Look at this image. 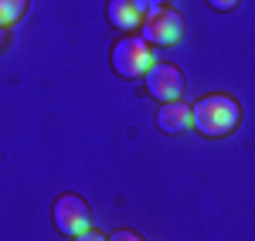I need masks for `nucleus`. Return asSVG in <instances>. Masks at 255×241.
Listing matches in <instances>:
<instances>
[{"instance_id": "obj_1", "label": "nucleus", "mask_w": 255, "mask_h": 241, "mask_svg": "<svg viewBox=\"0 0 255 241\" xmlns=\"http://www.w3.org/2000/svg\"><path fill=\"white\" fill-rule=\"evenodd\" d=\"M238 122H242V105H238L235 95L211 92V95H201L191 105V129H197L208 140L232 136L238 129Z\"/></svg>"}, {"instance_id": "obj_2", "label": "nucleus", "mask_w": 255, "mask_h": 241, "mask_svg": "<svg viewBox=\"0 0 255 241\" xmlns=\"http://www.w3.org/2000/svg\"><path fill=\"white\" fill-rule=\"evenodd\" d=\"M109 65L119 79H143L153 65V51L143 38H119L109 51Z\"/></svg>"}, {"instance_id": "obj_3", "label": "nucleus", "mask_w": 255, "mask_h": 241, "mask_svg": "<svg viewBox=\"0 0 255 241\" xmlns=\"http://www.w3.org/2000/svg\"><path fill=\"white\" fill-rule=\"evenodd\" d=\"M143 41L146 44H160V48H167V44H177V41L184 38V14L177 10V7H153V10H146V17H143Z\"/></svg>"}, {"instance_id": "obj_4", "label": "nucleus", "mask_w": 255, "mask_h": 241, "mask_svg": "<svg viewBox=\"0 0 255 241\" xmlns=\"http://www.w3.org/2000/svg\"><path fill=\"white\" fill-rule=\"evenodd\" d=\"M51 224H55L58 235L75 238L79 231L92 228V211H89V204L82 201L79 194H61L58 201L51 204Z\"/></svg>"}, {"instance_id": "obj_5", "label": "nucleus", "mask_w": 255, "mask_h": 241, "mask_svg": "<svg viewBox=\"0 0 255 241\" xmlns=\"http://www.w3.org/2000/svg\"><path fill=\"white\" fill-rule=\"evenodd\" d=\"M146 92H150V99L157 102H174L184 95V72L170 65V61H160V65H150L146 68Z\"/></svg>"}, {"instance_id": "obj_6", "label": "nucleus", "mask_w": 255, "mask_h": 241, "mask_svg": "<svg viewBox=\"0 0 255 241\" xmlns=\"http://www.w3.org/2000/svg\"><path fill=\"white\" fill-rule=\"evenodd\" d=\"M146 17V7H143V0H109L106 3V20L123 31V34H129V31H136L139 24Z\"/></svg>"}, {"instance_id": "obj_7", "label": "nucleus", "mask_w": 255, "mask_h": 241, "mask_svg": "<svg viewBox=\"0 0 255 241\" xmlns=\"http://www.w3.org/2000/svg\"><path fill=\"white\" fill-rule=\"evenodd\" d=\"M157 126H160V133H167V136H180V133H187V129H191V105H187L184 99L160 102Z\"/></svg>"}, {"instance_id": "obj_8", "label": "nucleus", "mask_w": 255, "mask_h": 241, "mask_svg": "<svg viewBox=\"0 0 255 241\" xmlns=\"http://www.w3.org/2000/svg\"><path fill=\"white\" fill-rule=\"evenodd\" d=\"M27 14V0H0V27H14Z\"/></svg>"}, {"instance_id": "obj_9", "label": "nucleus", "mask_w": 255, "mask_h": 241, "mask_svg": "<svg viewBox=\"0 0 255 241\" xmlns=\"http://www.w3.org/2000/svg\"><path fill=\"white\" fill-rule=\"evenodd\" d=\"M208 3H211L215 10H221V14H228V10H235L242 0H208Z\"/></svg>"}, {"instance_id": "obj_10", "label": "nucleus", "mask_w": 255, "mask_h": 241, "mask_svg": "<svg viewBox=\"0 0 255 241\" xmlns=\"http://www.w3.org/2000/svg\"><path fill=\"white\" fill-rule=\"evenodd\" d=\"M75 241H106V235H99L96 228H85V231L75 235Z\"/></svg>"}, {"instance_id": "obj_11", "label": "nucleus", "mask_w": 255, "mask_h": 241, "mask_svg": "<svg viewBox=\"0 0 255 241\" xmlns=\"http://www.w3.org/2000/svg\"><path fill=\"white\" fill-rule=\"evenodd\" d=\"M106 241H143L136 235V231H126V228H123V231H113V238H106Z\"/></svg>"}, {"instance_id": "obj_12", "label": "nucleus", "mask_w": 255, "mask_h": 241, "mask_svg": "<svg viewBox=\"0 0 255 241\" xmlns=\"http://www.w3.org/2000/svg\"><path fill=\"white\" fill-rule=\"evenodd\" d=\"M7 48V27H0V51Z\"/></svg>"}]
</instances>
